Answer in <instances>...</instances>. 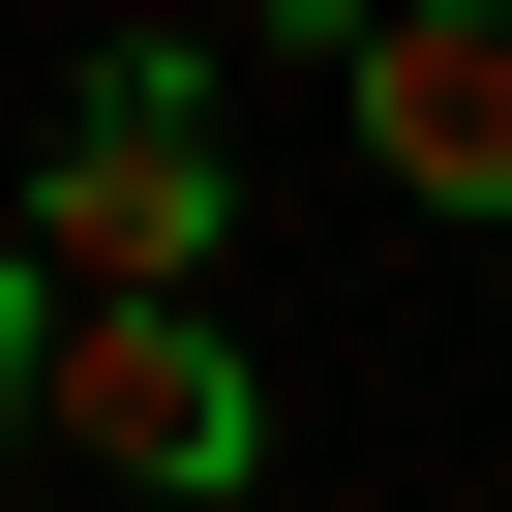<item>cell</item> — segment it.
Masks as SVG:
<instances>
[{
	"mask_svg": "<svg viewBox=\"0 0 512 512\" xmlns=\"http://www.w3.org/2000/svg\"><path fill=\"white\" fill-rule=\"evenodd\" d=\"M211 211H241V181H211V91H181V61H91V91H61V181L0 211V241H31V302H181Z\"/></svg>",
	"mask_w": 512,
	"mask_h": 512,
	"instance_id": "cell-1",
	"label": "cell"
},
{
	"mask_svg": "<svg viewBox=\"0 0 512 512\" xmlns=\"http://www.w3.org/2000/svg\"><path fill=\"white\" fill-rule=\"evenodd\" d=\"M31 422H61V452H121V482H181V512L272 452V392H241L211 272H181V302H31Z\"/></svg>",
	"mask_w": 512,
	"mask_h": 512,
	"instance_id": "cell-2",
	"label": "cell"
},
{
	"mask_svg": "<svg viewBox=\"0 0 512 512\" xmlns=\"http://www.w3.org/2000/svg\"><path fill=\"white\" fill-rule=\"evenodd\" d=\"M332 91H362V151H392L422 211H482V241H512V0H362Z\"/></svg>",
	"mask_w": 512,
	"mask_h": 512,
	"instance_id": "cell-3",
	"label": "cell"
},
{
	"mask_svg": "<svg viewBox=\"0 0 512 512\" xmlns=\"http://www.w3.org/2000/svg\"><path fill=\"white\" fill-rule=\"evenodd\" d=\"M0 422H31V241H0Z\"/></svg>",
	"mask_w": 512,
	"mask_h": 512,
	"instance_id": "cell-4",
	"label": "cell"
}]
</instances>
